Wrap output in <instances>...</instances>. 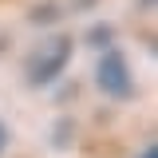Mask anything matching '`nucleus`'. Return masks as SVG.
Returning a JSON list of instances; mask_svg holds the SVG:
<instances>
[{
    "label": "nucleus",
    "instance_id": "3",
    "mask_svg": "<svg viewBox=\"0 0 158 158\" xmlns=\"http://www.w3.org/2000/svg\"><path fill=\"white\" fill-rule=\"evenodd\" d=\"M8 146V131H4V123H0V150Z\"/></svg>",
    "mask_w": 158,
    "mask_h": 158
},
{
    "label": "nucleus",
    "instance_id": "1",
    "mask_svg": "<svg viewBox=\"0 0 158 158\" xmlns=\"http://www.w3.org/2000/svg\"><path fill=\"white\" fill-rule=\"evenodd\" d=\"M67 59H71V40L67 36H52L44 40L36 52L28 56V83H52V79L67 67Z\"/></svg>",
    "mask_w": 158,
    "mask_h": 158
},
{
    "label": "nucleus",
    "instance_id": "2",
    "mask_svg": "<svg viewBox=\"0 0 158 158\" xmlns=\"http://www.w3.org/2000/svg\"><path fill=\"white\" fill-rule=\"evenodd\" d=\"M99 91L111 99H131L135 95V75H131V67H127V56H118V52H107V56L99 59Z\"/></svg>",
    "mask_w": 158,
    "mask_h": 158
},
{
    "label": "nucleus",
    "instance_id": "4",
    "mask_svg": "<svg viewBox=\"0 0 158 158\" xmlns=\"http://www.w3.org/2000/svg\"><path fill=\"white\" fill-rule=\"evenodd\" d=\"M138 158H158V154H154V146H146V150H142Z\"/></svg>",
    "mask_w": 158,
    "mask_h": 158
}]
</instances>
